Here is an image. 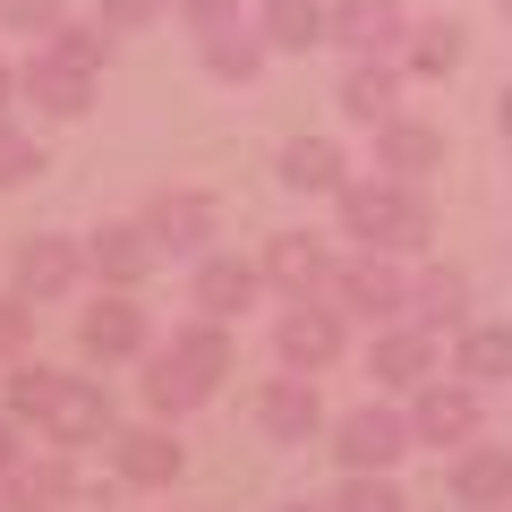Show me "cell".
<instances>
[{
    "instance_id": "obj_30",
    "label": "cell",
    "mask_w": 512,
    "mask_h": 512,
    "mask_svg": "<svg viewBox=\"0 0 512 512\" xmlns=\"http://www.w3.org/2000/svg\"><path fill=\"white\" fill-rule=\"evenodd\" d=\"M52 393H60V367H43V359H9V384H0V410H9V419H35V427H43Z\"/></svg>"
},
{
    "instance_id": "obj_15",
    "label": "cell",
    "mask_w": 512,
    "mask_h": 512,
    "mask_svg": "<svg viewBox=\"0 0 512 512\" xmlns=\"http://www.w3.org/2000/svg\"><path fill=\"white\" fill-rule=\"evenodd\" d=\"M43 436L52 444H103L111 436V393L94 376H60V393H52V410H43Z\"/></svg>"
},
{
    "instance_id": "obj_28",
    "label": "cell",
    "mask_w": 512,
    "mask_h": 512,
    "mask_svg": "<svg viewBox=\"0 0 512 512\" xmlns=\"http://www.w3.org/2000/svg\"><path fill=\"white\" fill-rule=\"evenodd\" d=\"M461 60H470V35H461L453 18H427V26H410V43H402V69H410V77H453Z\"/></svg>"
},
{
    "instance_id": "obj_43",
    "label": "cell",
    "mask_w": 512,
    "mask_h": 512,
    "mask_svg": "<svg viewBox=\"0 0 512 512\" xmlns=\"http://www.w3.org/2000/svg\"><path fill=\"white\" fill-rule=\"evenodd\" d=\"M504 18H512V0H504Z\"/></svg>"
},
{
    "instance_id": "obj_18",
    "label": "cell",
    "mask_w": 512,
    "mask_h": 512,
    "mask_svg": "<svg viewBox=\"0 0 512 512\" xmlns=\"http://www.w3.org/2000/svg\"><path fill=\"white\" fill-rule=\"evenodd\" d=\"M111 470H120L128 487H171V478L188 470V453H180V436L154 419V427H120V436H111Z\"/></svg>"
},
{
    "instance_id": "obj_23",
    "label": "cell",
    "mask_w": 512,
    "mask_h": 512,
    "mask_svg": "<svg viewBox=\"0 0 512 512\" xmlns=\"http://www.w3.org/2000/svg\"><path fill=\"white\" fill-rule=\"evenodd\" d=\"M274 180L299 188V197H342V188H350V163H342V146H333V137H291V146H282V163H274Z\"/></svg>"
},
{
    "instance_id": "obj_40",
    "label": "cell",
    "mask_w": 512,
    "mask_h": 512,
    "mask_svg": "<svg viewBox=\"0 0 512 512\" xmlns=\"http://www.w3.org/2000/svg\"><path fill=\"white\" fill-rule=\"evenodd\" d=\"M18 103V69H9V60H0V111Z\"/></svg>"
},
{
    "instance_id": "obj_35",
    "label": "cell",
    "mask_w": 512,
    "mask_h": 512,
    "mask_svg": "<svg viewBox=\"0 0 512 512\" xmlns=\"http://www.w3.org/2000/svg\"><path fill=\"white\" fill-rule=\"evenodd\" d=\"M60 18H69V0H0V26L9 35H52Z\"/></svg>"
},
{
    "instance_id": "obj_37",
    "label": "cell",
    "mask_w": 512,
    "mask_h": 512,
    "mask_svg": "<svg viewBox=\"0 0 512 512\" xmlns=\"http://www.w3.org/2000/svg\"><path fill=\"white\" fill-rule=\"evenodd\" d=\"M171 9L188 18V35H214V26H231V18H239V0H171Z\"/></svg>"
},
{
    "instance_id": "obj_5",
    "label": "cell",
    "mask_w": 512,
    "mask_h": 512,
    "mask_svg": "<svg viewBox=\"0 0 512 512\" xmlns=\"http://www.w3.org/2000/svg\"><path fill=\"white\" fill-rule=\"evenodd\" d=\"M410 436H419L427 453H461V444H478V384L470 376L419 384V402H410Z\"/></svg>"
},
{
    "instance_id": "obj_7",
    "label": "cell",
    "mask_w": 512,
    "mask_h": 512,
    "mask_svg": "<svg viewBox=\"0 0 512 512\" xmlns=\"http://www.w3.org/2000/svg\"><path fill=\"white\" fill-rule=\"evenodd\" d=\"M410 410H384V402H359L342 427H333V453H342V470H393V461L410 453Z\"/></svg>"
},
{
    "instance_id": "obj_6",
    "label": "cell",
    "mask_w": 512,
    "mask_h": 512,
    "mask_svg": "<svg viewBox=\"0 0 512 512\" xmlns=\"http://www.w3.org/2000/svg\"><path fill=\"white\" fill-rule=\"evenodd\" d=\"M94 77H103V69L52 52V43H35V60L18 69V94H26L35 111H52V120H86V111H94Z\"/></svg>"
},
{
    "instance_id": "obj_36",
    "label": "cell",
    "mask_w": 512,
    "mask_h": 512,
    "mask_svg": "<svg viewBox=\"0 0 512 512\" xmlns=\"http://www.w3.org/2000/svg\"><path fill=\"white\" fill-rule=\"evenodd\" d=\"M26 333H35V299H18V291H9V299H0V367H9V359H26Z\"/></svg>"
},
{
    "instance_id": "obj_38",
    "label": "cell",
    "mask_w": 512,
    "mask_h": 512,
    "mask_svg": "<svg viewBox=\"0 0 512 512\" xmlns=\"http://www.w3.org/2000/svg\"><path fill=\"white\" fill-rule=\"evenodd\" d=\"M18 427H26V419H9V410H0V478H9V470H18V461H26V444H18Z\"/></svg>"
},
{
    "instance_id": "obj_42",
    "label": "cell",
    "mask_w": 512,
    "mask_h": 512,
    "mask_svg": "<svg viewBox=\"0 0 512 512\" xmlns=\"http://www.w3.org/2000/svg\"><path fill=\"white\" fill-rule=\"evenodd\" d=\"M0 512H9V495H0Z\"/></svg>"
},
{
    "instance_id": "obj_33",
    "label": "cell",
    "mask_w": 512,
    "mask_h": 512,
    "mask_svg": "<svg viewBox=\"0 0 512 512\" xmlns=\"http://www.w3.org/2000/svg\"><path fill=\"white\" fill-rule=\"evenodd\" d=\"M94 18H103L111 35H146V26L171 18V0H94Z\"/></svg>"
},
{
    "instance_id": "obj_11",
    "label": "cell",
    "mask_w": 512,
    "mask_h": 512,
    "mask_svg": "<svg viewBox=\"0 0 512 512\" xmlns=\"http://www.w3.org/2000/svg\"><path fill=\"white\" fill-rule=\"evenodd\" d=\"M333 43H342L350 60H402L410 43V9L402 0H333Z\"/></svg>"
},
{
    "instance_id": "obj_26",
    "label": "cell",
    "mask_w": 512,
    "mask_h": 512,
    "mask_svg": "<svg viewBox=\"0 0 512 512\" xmlns=\"http://www.w3.org/2000/svg\"><path fill=\"white\" fill-rule=\"evenodd\" d=\"M410 316H419L427 333H461V325H470V282H461L453 265L410 274Z\"/></svg>"
},
{
    "instance_id": "obj_10",
    "label": "cell",
    "mask_w": 512,
    "mask_h": 512,
    "mask_svg": "<svg viewBox=\"0 0 512 512\" xmlns=\"http://www.w3.org/2000/svg\"><path fill=\"white\" fill-rule=\"evenodd\" d=\"M77 282H86V248H77V239H60V231L18 239V299L52 308V299H69Z\"/></svg>"
},
{
    "instance_id": "obj_21",
    "label": "cell",
    "mask_w": 512,
    "mask_h": 512,
    "mask_svg": "<svg viewBox=\"0 0 512 512\" xmlns=\"http://www.w3.org/2000/svg\"><path fill=\"white\" fill-rule=\"evenodd\" d=\"M256 291H265V265H239V256H197L188 308H197V316H222V325H231L239 308H256Z\"/></svg>"
},
{
    "instance_id": "obj_14",
    "label": "cell",
    "mask_w": 512,
    "mask_h": 512,
    "mask_svg": "<svg viewBox=\"0 0 512 512\" xmlns=\"http://www.w3.org/2000/svg\"><path fill=\"white\" fill-rule=\"evenodd\" d=\"M256 427L274 444H308L316 427H325V402H316V376H299V367H282L265 393H256Z\"/></svg>"
},
{
    "instance_id": "obj_24",
    "label": "cell",
    "mask_w": 512,
    "mask_h": 512,
    "mask_svg": "<svg viewBox=\"0 0 512 512\" xmlns=\"http://www.w3.org/2000/svg\"><path fill=\"white\" fill-rule=\"evenodd\" d=\"M205 393H214V384H205L171 342H163V350H146V410H154V419H188Z\"/></svg>"
},
{
    "instance_id": "obj_25",
    "label": "cell",
    "mask_w": 512,
    "mask_h": 512,
    "mask_svg": "<svg viewBox=\"0 0 512 512\" xmlns=\"http://www.w3.org/2000/svg\"><path fill=\"white\" fill-rule=\"evenodd\" d=\"M256 26L274 52H316V43H333V0H265Z\"/></svg>"
},
{
    "instance_id": "obj_39",
    "label": "cell",
    "mask_w": 512,
    "mask_h": 512,
    "mask_svg": "<svg viewBox=\"0 0 512 512\" xmlns=\"http://www.w3.org/2000/svg\"><path fill=\"white\" fill-rule=\"evenodd\" d=\"M495 128H504V146H512V86L495 94Z\"/></svg>"
},
{
    "instance_id": "obj_13",
    "label": "cell",
    "mask_w": 512,
    "mask_h": 512,
    "mask_svg": "<svg viewBox=\"0 0 512 512\" xmlns=\"http://www.w3.org/2000/svg\"><path fill=\"white\" fill-rule=\"evenodd\" d=\"M376 171H384V180L427 188V180L444 171V128H436V120H410V111H402V120H384V128H376Z\"/></svg>"
},
{
    "instance_id": "obj_9",
    "label": "cell",
    "mask_w": 512,
    "mask_h": 512,
    "mask_svg": "<svg viewBox=\"0 0 512 512\" xmlns=\"http://www.w3.org/2000/svg\"><path fill=\"white\" fill-rule=\"evenodd\" d=\"M77 342H86V359H146L154 325H146V308H137V291H103L77 316Z\"/></svg>"
},
{
    "instance_id": "obj_41",
    "label": "cell",
    "mask_w": 512,
    "mask_h": 512,
    "mask_svg": "<svg viewBox=\"0 0 512 512\" xmlns=\"http://www.w3.org/2000/svg\"><path fill=\"white\" fill-rule=\"evenodd\" d=\"M282 512H333V504H282Z\"/></svg>"
},
{
    "instance_id": "obj_22",
    "label": "cell",
    "mask_w": 512,
    "mask_h": 512,
    "mask_svg": "<svg viewBox=\"0 0 512 512\" xmlns=\"http://www.w3.org/2000/svg\"><path fill=\"white\" fill-rule=\"evenodd\" d=\"M197 60H205V77H222V86H248V77L274 60V43H265L256 18H231V26H214V35H197Z\"/></svg>"
},
{
    "instance_id": "obj_3",
    "label": "cell",
    "mask_w": 512,
    "mask_h": 512,
    "mask_svg": "<svg viewBox=\"0 0 512 512\" xmlns=\"http://www.w3.org/2000/svg\"><path fill=\"white\" fill-rule=\"evenodd\" d=\"M342 342H350V325H342V308H333L325 291H316V299H291L282 325H274V359L299 367V376H325V367L342 359Z\"/></svg>"
},
{
    "instance_id": "obj_27",
    "label": "cell",
    "mask_w": 512,
    "mask_h": 512,
    "mask_svg": "<svg viewBox=\"0 0 512 512\" xmlns=\"http://www.w3.org/2000/svg\"><path fill=\"white\" fill-rule=\"evenodd\" d=\"M453 376H470L478 393H487V384H512V325H461Z\"/></svg>"
},
{
    "instance_id": "obj_32",
    "label": "cell",
    "mask_w": 512,
    "mask_h": 512,
    "mask_svg": "<svg viewBox=\"0 0 512 512\" xmlns=\"http://www.w3.org/2000/svg\"><path fill=\"white\" fill-rule=\"evenodd\" d=\"M35 171H43V146L26 137V128H9V120H0V188H26Z\"/></svg>"
},
{
    "instance_id": "obj_12",
    "label": "cell",
    "mask_w": 512,
    "mask_h": 512,
    "mask_svg": "<svg viewBox=\"0 0 512 512\" xmlns=\"http://www.w3.org/2000/svg\"><path fill=\"white\" fill-rule=\"evenodd\" d=\"M402 60L384 52V60H350L342 69V94H333V103H342V120L350 128H384V120H402Z\"/></svg>"
},
{
    "instance_id": "obj_44",
    "label": "cell",
    "mask_w": 512,
    "mask_h": 512,
    "mask_svg": "<svg viewBox=\"0 0 512 512\" xmlns=\"http://www.w3.org/2000/svg\"><path fill=\"white\" fill-rule=\"evenodd\" d=\"M504 512H512V504H504Z\"/></svg>"
},
{
    "instance_id": "obj_29",
    "label": "cell",
    "mask_w": 512,
    "mask_h": 512,
    "mask_svg": "<svg viewBox=\"0 0 512 512\" xmlns=\"http://www.w3.org/2000/svg\"><path fill=\"white\" fill-rule=\"evenodd\" d=\"M171 350H180V359L197 367L205 384H222V376H231V359H239V350H231V325H222V316H188V325H171Z\"/></svg>"
},
{
    "instance_id": "obj_1",
    "label": "cell",
    "mask_w": 512,
    "mask_h": 512,
    "mask_svg": "<svg viewBox=\"0 0 512 512\" xmlns=\"http://www.w3.org/2000/svg\"><path fill=\"white\" fill-rule=\"evenodd\" d=\"M342 239H359L367 256H419L427 239H436V205H427V188L410 180H350L342 188Z\"/></svg>"
},
{
    "instance_id": "obj_16",
    "label": "cell",
    "mask_w": 512,
    "mask_h": 512,
    "mask_svg": "<svg viewBox=\"0 0 512 512\" xmlns=\"http://www.w3.org/2000/svg\"><path fill=\"white\" fill-rule=\"evenodd\" d=\"M146 231L163 256H205V239H214V205L197 197V188H154L146 197Z\"/></svg>"
},
{
    "instance_id": "obj_34",
    "label": "cell",
    "mask_w": 512,
    "mask_h": 512,
    "mask_svg": "<svg viewBox=\"0 0 512 512\" xmlns=\"http://www.w3.org/2000/svg\"><path fill=\"white\" fill-rule=\"evenodd\" d=\"M43 43H52V52H69V60H86V69H103V43H111V26H103V18H94V26L60 18L52 35H43Z\"/></svg>"
},
{
    "instance_id": "obj_31",
    "label": "cell",
    "mask_w": 512,
    "mask_h": 512,
    "mask_svg": "<svg viewBox=\"0 0 512 512\" xmlns=\"http://www.w3.org/2000/svg\"><path fill=\"white\" fill-rule=\"evenodd\" d=\"M333 512H410V495L393 487V470H350L333 487Z\"/></svg>"
},
{
    "instance_id": "obj_4",
    "label": "cell",
    "mask_w": 512,
    "mask_h": 512,
    "mask_svg": "<svg viewBox=\"0 0 512 512\" xmlns=\"http://www.w3.org/2000/svg\"><path fill=\"white\" fill-rule=\"evenodd\" d=\"M333 308L342 316H367V325H393V316H410V274L393 265V256H350V265H333Z\"/></svg>"
},
{
    "instance_id": "obj_8",
    "label": "cell",
    "mask_w": 512,
    "mask_h": 512,
    "mask_svg": "<svg viewBox=\"0 0 512 512\" xmlns=\"http://www.w3.org/2000/svg\"><path fill=\"white\" fill-rule=\"evenodd\" d=\"M154 265H163V248H154L146 214H137V222H103V231H86V274L103 282V291H137Z\"/></svg>"
},
{
    "instance_id": "obj_17",
    "label": "cell",
    "mask_w": 512,
    "mask_h": 512,
    "mask_svg": "<svg viewBox=\"0 0 512 512\" xmlns=\"http://www.w3.org/2000/svg\"><path fill=\"white\" fill-rule=\"evenodd\" d=\"M0 495H9V512H69V504H77V461H69V444H60V453H26L18 470L0 478Z\"/></svg>"
},
{
    "instance_id": "obj_2",
    "label": "cell",
    "mask_w": 512,
    "mask_h": 512,
    "mask_svg": "<svg viewBox=\"0 0 512 512\" xmlns=\"http://www.w3.org/2000/svg\"><path fill=\"white\" fill-rule=\"evenodd\" d=\"M367 376L393 384V393H419V384L444 376V342L419 325V316H393V325L367 333Z\"/></svg>"
},
{
    "instance_id": "obj_19",
    "label": "cell",
    "mask_w": 512,
    "mask_h": 512,
    "mask_svg": "<svg viewBox=\"0 0 512 512\" xmlns=\"http://www.w3.org/2000/svg\"><path fill=\"white\" fill-rule=\"evenodd\" d=\"M265 282H274L282 299H316V291H333V256H325V239H308V231H274V239H265Z\"/></svg>"
},
{
    "instance_id": "obj_20",
    "label": "cell",
    "mask_w": 512,
    "mask_h": 512,
    "mask_svg": "<svg viewBox=\"0 0 512 512\" xmlns=\"http://www.w3.org/2000/svg\"><path fill=\"white\" fill-rule=\"evenodd\" d=\"M453 504H470V512H504L512 504V444H461L453 453Z\"/></svg>"
}]
</instances>
